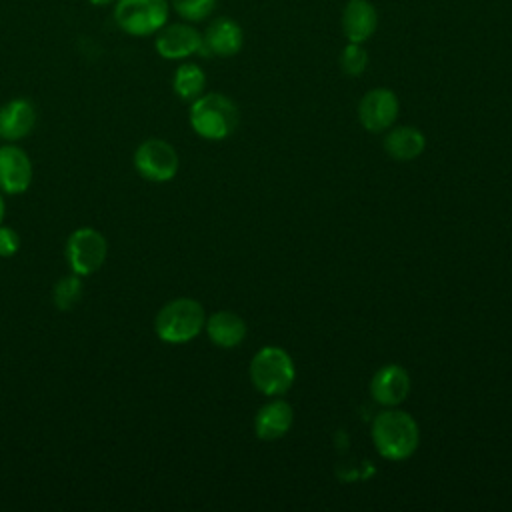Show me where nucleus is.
Listing matches in <instances>:
<instances>
[{"mask_svg": "<svg viewBox=\"0 0 512 512\" xmlns=\"http://www.w3.org/2000/svg\"><path fill=\"white\" fill-rule=\"evenodd\" d=\"M372 442L382 458L400 462L416 452L420 430L408 412L388 408L372 420Z\"/></svg>", "mask_w": 512, "mask_h": 512, "instance_id": "nucleus-1", "label": "nucleus"}, {"mask_svg": "<svg viewBox=\"0 0 512 512\" xmlns=\"http://www.w3.org/2000/svg\"><path fill=\"white\" fill-rule=\"evenodd\" d=\"M240 120L238 106L224 94L210 92L192 100L190 124L194 132L206 140H222L230 136Z\"/></svg>", "mask_w": 512, "mask_h": 512, "instance_id": "nucleus-2", "label": "nucleus"}, {"mask_svg": "<svg viewBox=\"0 0 512 512\" xmlns=\"http://www.w3.org/2000/svg\"><path fill=\"white\" fill-rule=\"evenodd\" d=\"M206 324L204 308L194 298H176L160 308L154 320L156 336L168 344L194 340Z\"/></svg>", "mask_w": 512, "mask_h": 512, "instance_id": "nucleus-3", "label": "nucleus"}, {"mask_svg": "<svg viewBox=\"0 0 512 512\" xmlns=\"http://www.w3.org/2000/svg\"><path fill=\"white\" fill-rule=\"evenodd\" d=\"M248 372L254 388L266 396H282L296 380L294 360L280 346L260 348L252 358Z\"/></svg>", "mask_w": 512, "mask_h": 512, "instance_id": "nucleus-4", "label": "nucleus"}, {"mask_svg": "<svg viewBox=\"0 0 512 512\" xmlns=\"http://www.w3.org/2000/svg\"><path fill=\"white\" fill-rule=\"evenodd\" d=\"M170 14L168 0H116L114 22L130 36L156 34Z\"/></svg>", "mask_w": 512, "mask_h": 512, "instance_id": "nucleus-5", "label": "nucleus"}, {"mask_svg": "<svg viewBox=\"0 0 512 512\" xmlns=\"http://www.w3.org/2000/svg\"><path fill=\"white\" fill-rule=\"evenodd\" d=\"M108 244L106 238L94 228H78L68 236L66 260L70 270L78 276L96 272L106 260Z\"/></svg>", "mask_w": 512, "mask_h": 512, "instance_id": "nucleus-6", "label": "nucleus"}, {"mask_svg": "<svg viewBox=\"0 0 512 512\" xmlns=\"http://www.w3.org/2000/svg\"><path fill=\"white\" fill-rule=\"evenodd\" d=\"M138 174L150 182H168L178 172V154L166 140H144L134 152Z\"/></svg>", "mask_w": 512, "mask_h": 512, "instance_id": "nucleus-7", "label": "nucleus"}, {"mask_svg": "<svg viewBox=\"0 0 512 512\" xmlns=\"http://www.w3.org/2000/svg\"><path fill=\"white\" fill-rule=\"evenodd\" d=\"M156 52L166 60H184L192 54H202V34L186 22L164 24L156 32Z\"/></svg>", "mask_w": 512, "mask_h": 512, "instance_id": "nucleus-8", "label": "nucleus"}, {"mask_svg": "<svg viewBox=\"0 0 512 512\" xmlns=\"http://www.w3.org/2000/svg\"><path fill=\"white\" fill-rule=\"evenodd\" d=\"M398 108V98L392 90L372 88L358 104V118L368 132H384L398 118Z\"/></svg>", "mask_w": 512, "mask_h": 512, "instance_id": "nucleus-9", "label": "nucleus"}, {"mask_svg": "<svg viewBox=\"0 0 512 512\" xmlns=\"http://www.w3.org/2000/svg\"><path fill=\"white\" fill-rule=\"evenodd\" d=\"M410 394V376L400 364L382 366L370 380V396L374 402L394 408Z\"/></svg>", "mask_w": 512, "mask_h": 512, "instance_id": "nucleus-10", "label": "nucleus"}, {"mask_svg": "<svg viewBox=\"0 0 512 512\" xmlns=\"http://www.w3.org/2000/svg\"><path fill=\"white\" fill-rule=\"evenodd\" d=\"M244 44V32L240 24L232 18L220 16L212 20L202 34V54L204 56H234Z\"/></svg>", "mask_w": 512, "mask_h": 512, "instance_id": "nucleus-11", "label": "nucleus"}, {"mask_svg": "<svg viewBox=\"0 0 512 512\" xmlns=\"http://www.w3.org/2000/svg\"><path fill=\"white\" fill-rule=\"evenodd\" d=\"M32 182V164L28 154L12 144L0 146V190L22 194Z\"/></svg>", "mask_w": 512, "mask_h": 512, "instance_id": "nucleus-12", "label": "nucleus"}, {"mask_svg": "<svg viewBox=\"0 0 512 512\" xmlns=\"http://www.w3.org/2000/svg\"><path fill=\"white\" fill-rule=\"evenodd\" d=\"M378 26V14L368 0H348L342 12V32L348 42H366Z\"/></svg>", "mask_w": 512, "mask_h": 512, "instance_id": "nucleus-13", "label": "nucleus"}, {"mask_svg": "<svg viewBox=\"0 0 512 512\" xmlns=\"http://www.w3.org/2000/svg\"><path fill=\"white\" fill-rule=\"evenodd\" d=\"M294 422V410L284 400H272L264 404L254 418V432L260 440H278L282 438Z\"/></svg>", "mask_w": 512, "mask_h": 512, "instance_id": "nucleus-14", "label": "nucleus"}, {"mask_svg": "<svg viewBox=\"0 0 512 512\" xmlns=\"http://www.w3.org/2000/svg\"><path fill=\"white\" fill-rule=\"evenodd\" d=\"M36 110L26 98H14L0 108V136L20 140L34 130Z\"/></svg>", "mask_w": 512, "mask_h": 512, "instance_id": "nucleus-15", "label": "nucleus"}, {"mask_svg": "<svg viewBox=\"0 0 512 512\" xmlns=\"http://www.w3.org/2000/svg\"><path fill=\"white\" fill-rule=\"evenodd\" d=\"M204 326L212 344L220 348H234L246 336V322L236 312L230 310L214 312Z\"/></svg>", "mask_w": 512, "mask_h": 512, "instance_id": "nucleus-16", "label": "nucleus"}, {"mask_svg": "<svg viewBox=\"0 0 512 512\" xmlns=\"http://www.w3.org/2000/svg\"><path fill=\"white\" fill-rule=\"evenodd\" d=\"M426 148L424 134L414 126L392 128L384 138V150L390 158L398 162H408L418 158Z\"/></svg>", "mask_w": 512, "mask_h": 512, "instance_id": "nucleus-17", "label": "nucleus"}, {"mask_svg": "<svg viewBox=\"0 0 512 512\" xmlns=\"http://www.w3.org/2000/svg\"><path fill=\"white\" fill-rule=\"evenodd\" d=\"M174 92L182 98V100H196L198 96H202L204 86H206V74L204 70L194 64V62H184L176 68L174 72V80H172Z\"/></svg>", "mask_w": 512, "mask_h": 512, "instance_id": "nucleus-18", "label": "nucleus"}, {"mask_svg": "<svg viewBox=\"0 0 512 512\" xmlns=\"http://www.w3.org/2000/svg\"><path fill=\"white\" fill-rule=\"evenodd\" d=\"M54 304L56 308L60 310H70L82 296V282H80V276L74 274V276H64L56 282L54 286Z\"/></svg>", "mask_w": 512, "mask_h": 512, "instance_id": "nucleus-19", "label": "nucleus"}, {"mask_svg": "<svg viewBox=\"0 0 512 512\" xmlns=\"http://www.w3.org/2000/svg\"><path fill=\"white\" fill-rule=\"evenodd\" d=\"M168 2H170V8H174L176 14L186 22L206 20L216 8V0H168Z\"/></svg>", "mask_w": 512, "mask_h": 512, "instance_id": "nucleus-20", "label": "nucleus"}, {"mask_svg": "<svg viewBox=\"0 0 512 512\" xmlns=\"http://www.w3.org/2000/svg\"><path fill=\"white\" fill-rule=\"evenodd\" d=\"M340 70L346 76H360L368 66V52L362 48V44L348 42L340 52Z\"/></svg>", "mask_w": 512, "mask_h": 512, "instance_id": "nucleus-21", "label": "nucleus"}, {"mask_svg": "<svg viewBox=\"0 0 512 512\" xmlns=\"http://www.w3.org/2000/svg\"><path fill=\"white\" fill-rule=\"evenodd\" d=\"M20 248V236L8 226H0V256L8 258Z\"/></svg>", "mask_w": 512, "mask_h": 512, "instance_id": "nucleus-22", "label": "nucleus"}, {"mask_svg": "<svg viewBox=\"0 0 512 512\" xmlns=\"http://www.w3.org/2000/svg\"><path fill=\"white\" fill-rule=\"evenodd\" d=\"M90 4H94V6H108V4H112V2H116V0H88Z\"/></svg>", "mask_w": 512, "mask_h": 512, "instance_id": "nucleus-23", "label": "nucleus"}, {"mask_svg": "<svg viewBox=\"0 0 512 512\" xmlns=\"http://www.w3.org/2000/svg\"><path fill=\"white\" fill-rule=\"evenodd\" d=\"M2 220H4V198L0 196V224H2Z\"/></svg>", "mask_w": 512, "mask_h": 512, "instance_id": "nucleus-24", "label": "nucleus"}]
</instances>
